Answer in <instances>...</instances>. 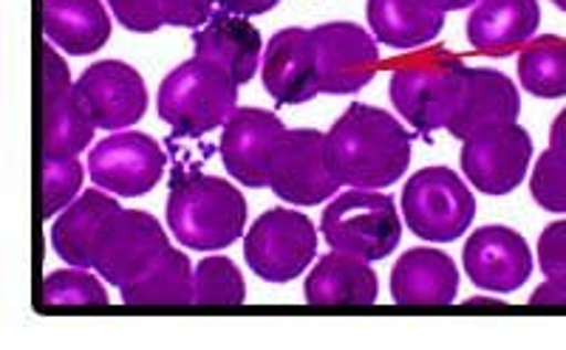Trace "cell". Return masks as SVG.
I'll return each mask as SVG.
<instances>
[{
	"instance_id": "6da1fadb",
	"label": "cell",
	"mask_w": 566,
	"mask_h": 350,
	"mask_svg": "<svg viewBox=\"0 0 566 350\" xmlns=\"http://www.w3.org/2000/svg\"><path fill=\"white\" fill-rule=\"evenodd\" d=\"M411 134L382 108L354 103L326 136V159L343 187L382 190L411 165Z\"/></svg>"
},
{
	"instance_id": "7a4b0ae2",
	"label": "cell",
	"mask_w": 566,
	"mask_h": 350,
	"mask_svg": "<svg viewBox=\"0 0 566 350\" xmlns=\"http://www.w3.org/2000/svg\"><path fill=\"white\" fill-rule=\"evenodd\" d=\"M168 223L187 248H227L244 235L247 198L230 181L179 167L170 181Z\"/></svg>"
},
{
	"instance_id": "3957f363",
	"label": "cell",
	"mask_w": 566,
	"mask_h": 350,
	"mask_svg": "<svg viewBox=\"0 0 566 350\" xmlns=\"http://www.w3.org/2000/svg\"><path fill=\"white\" fill-rule=\"evenodd\" d=\"M464 71L468 65L448 49H428L397 60L388 83L394 108L419 136L448 128L462 99Z\"/></svg>"
},
{
	"instance_id": "277c9868",
	"label": "cell",
	"mask_w": 566,
	"mask_h": 350,
	"mask_svg": "<svg viewBox=\"0 0 566 350\" xmlns=\"http://www.w3.org/2000/svg\"><path fill=\"white\" fill-rule=\"evenodd\" d=\"M235 79L219 65L193 57L174 68L159 85L156 108L174 128V136L199 139L216 128H224L232 110L239 108Z\"/></svg>"
},
{
	"instance_id": "5b68a950",
	"label": "cell",
	"mask_w": 566,
	"mask_h": 350,
	"mask_svg": "<svg viewBox=\"0 0 566 350\" xmlns=\"http://www.w3.org/2000/svg\"><path fill=\"white\" fill-rule=\"evenodd\" d=\"M321 232L335 252L360 257V261H386L402 241V221L397 204L386 192L354 190L326 206Z\"/></svg>"
},
{
	"instance_id": "8992f818",
	"label": "cell",
	"mask_w": 566,
	"mask_h": 350,
	"mask_svg": "<svg viewBox=\"0 0 566 350\" xmlns=\"http://www.w3.org/2000/svg\"><path fill=\"white\" fill-rule=\"evenodd\" d=\"M402 215L422 241L453 243L476 218V198L448 167H424L402 190Z\"/></svg>"
},
{
	"instance_id": "52a82bcc",
	"label": "cell",
	"mask_w": 566,
	"mask_h": 350,
	"mask_svg": "<svg viewBox=\"0 0 566 350\" xmlns=\"http://www.w3.org/2000/svg\"><path fill=\"white\" fill-rule=\"evenodd\" d=\"M317 255V230L310 215L297 210L264 212L244 237V257L266 283H290L306 272Z\"/></svg>"
},
{
	"instance_id": "ba28073f",
	"label": "cell",
	"mask_w": 566,
	"mask_h": 350,
	"mask_svg": "<svg viewBox=\"0 0 566 350\" xmlns=\"http://www.w3.org/2000/svg\"><path fill=\"white\" fill-rule=\"evenodd\" d=\"M40 139L43 159H77L94 139L97 125L85 114L77 96V83L57 54V45L43 43V79H40Z\"/></svg>"
},
{
	"instance_id": "9c48e42d",
	"label": "cell",
	"mask_w": 566,
	"mask_h": 350,
	"mask_svg": "<svg viewBox=\"0 0 566 350\" xmlns=\"http://www.w3.org/2000/svg\"><path fill=\"white\" fill-rule=\"evenodd\" d=\"M326 159V136L315 128L286 130L272 156L270 190L295 206H317L340 192Z\"/></svg>"
},
{
	"instance_id": "30bf717a",
	"label": "cell",
	"mask_w": 566,
	"mask_h": 350,
	"mask_svg": "<svg viewBox=\"0 0 566 350\" xmlns=\"http://www.w3.org/2000/svg\"><path fill=\"white\" fill-rule=\"evenodd\" d=\"M168 156L159 141L139 130H123L99 141L88 156L94 184L119 198H139L159 184Z\"/></svg>"
},
{
	"instance_id": "8fae6325",
	"label": "cell",
	"mask_w": 566,
	"mask_h": 350,
	"mask_svg": "<svg viewBox=\"0 0 566 350\" xmlns=\"http://www.w3.org/2000/svg\"><path fill=\"white\" fill-rule=\"evenodd\" d=\"M317 52V79L321 94H357L374 79L380 68L377 38L357 23L335 20L312 29Z\"/></svg>"
},
{
	"instance_id": "7c38bea8",
	"label": "cell",
	"mask_w": 566,
	"mask_h": 350,
	"mask_svg": "<svg viewBox=\"0 0 566 350\" xmlns=\"http://www.w3.org/2000/svg\"><path fill=\"white\" fill-rule=\"evenodd\" d=\"M464 176L484 195H507L522 184L533 161V139L518 125L488 130L462 145Z\"/></svg>"
},
{
	"instance_id": "4fadbf2b",
	"label": "cell",
	"mask_w": 566,
	"mask_h": 350,
	"mask_svg": "<svg viewBox=\"0 0 566 350\" xmlns=\"http://www.w3.org/2000/svg\"><path fill=\"white\" fill-rule=\"evenodd\" d=\"M77 96L91 121L103 130H128L148 110V88L123 60L94 63L77 79Z\"/></svg>"
},
{
	"instance_id": "5bb4252c",
	"label": "cell",
	"mask_w": 566,
	"mask_h": 350,
	"mask_svg": "<svg viewBox=\"0 0 566 350\" xmlns=\"http://www.w3.org/2000/svg\"><path fill=\"white\" fill-rule=\"evenodd\" d=\"M286 128L272 110L235 108L221 134V161L239 184L261 190L270 187L272 156Z\"/></svg>"
},
{
	"instance_id": "9a60e30c",
	"label": "cell",
	"mask_w": 566,
	"mask_h": 350,
	"mask_svg": "<svg viewBox=\"0 0 566 350\" xmlns=\"http://www.w3.org/2000/svg\"><path fill=\"white\" fill-rule=\"evenodd\" d=\"M168 248V235L150 212L123 210L105 237L94 272L111 286L123 288L148 272Z\"/></svg>"
},
{
	"instance_id": "2e32d148",
	"label": "cell",
	"mask_w": 566,
	"mask_h": 350,
	"mask_svg": "<svg viewBox=\"0 0 566 350\" xmlns=\"http://www.w3.org/2000/svg\"><path fill=\"white\" fill-rule=\"evenodd\" d=\"M464 272L484 291H518L533 274V252L510 226H482L464 243Z\"/></svg>"
},
{
	"instance_id": "e0dca14e",
	"label": "cell",
	"mask_w": 566,
	"mask_h": 350,
	"mask_svg": "<svg viewBox=\"0 0 566 350\" xmlns=\"http://www.w3.org/2000/svg\"><path fill=\"white\" fill-rule=\"evenodd\" d=\"M261 79L277 105L312 103L321 94L312 32L292 26L272 34L261 60Z\"/></svg>"
},
{
	"instance_id": "ac0fdd59",
	"label": "cell",
	"mask_w": 566,
	"mask_h": 350,
	"mask_svg": "<svg viewBox=\"0 0 566 350\" xmlns=\"http://www.w3.org/2000/svg\"><path fill=\"white\" fill-rule=\"evenodd\" d=\"M518 114H522V96L507 74L493 68H468L462 99L453 110L448 134L459 141H468L488 130L515 125Z\"/></svg>"
},
{
	"instance_id": "d6986e66",
	"label": "cell",
	"mask_w": 566,
	"mask_h": 350,
	"mask_svg": "<svg viewBox=\"0 0 566 350\" xmlns=\"http://www.w3.org/2000/svg\"><path fill=\"white\" fill-rule=\"evenodd\" d=\"M123 206L99 190H85L52 226V246L69 266L94 268Z\"/></svg>"
},
{
	"instance_id": "ffe728a7",
	"label": "cell",
	"mask_w": 566,
	"mask_h": 350,
	"mask_svg": "<svg viewBox=\"0 0 566 350\" xmlns=\"http://www.w3.org/2000/svg\"><path fill=\"white\" fill-rule=\"evenodd\" d=\"M459 291V268L439 248H411L391 272V297L402 308H444Z\"/></svg>"
},
{
	"instance_id": "44dd1931",
	"label": "cell",
	"mask_w": 566,
	"mask_h": 350,
	"mask_svg": "<svg viewBox=\"0 0 566 350\" xmlns=\"http://www.w3.org/2000/svg\"><path fill=\"white\" fill-rule=\"evenodd\" d=\"M538 0H479L468 20V40L488 57H507L538 32Z\"/></svg>"
},
{
	"instance_id": "7402d4cb",
	"label": "cell",
	"mask_w": 566,
	"mask_h": 350,
	"mask_svg": "<svg viewBox=\"0 0 566 350\" xmlns=\"http://www.w3.org/2000/svg\"><path fill=\"white\" fill-rule=\"evenodd\" d=\"M196 57L219 65L227 71L235 85H247L255 77L258 65L264 60L261 54V32L250 20L232 12H216L207 26L193 38Z\"/></svg>"
},
{
	"instance_id": "603a6c76",
	"label": "cell",
	"mask_w": 566,
	"mask_h": 350,
	"mask_svg": "<svg viewBox=\"0 0 566 350\" xmlns=\"http://www.w3.org/2000/svg\"><path fill=\"white\" fill-rule=\"evenodd\" d=\"M303 297L315 308H366L380 297V280L368 261L332 252L321 257L315 272L303 283Z\"/></svg>"
},
{
	"instance_id": "cb8c5ba5",
	"label": "cell",
	"mask_w": 566,
	"mask_h": 350,
	"mask_svg": "<svg viewBox=\"0 0 566 350\" xmlns=\"http://www.w3.org/2000/svg\"><path fill=\"white\" fill-rule=\"evenodd\" d=\"M43 34L71 57L97 54L111 38L103 0H43Z\"/></svg>"
},
{
	"instance_id": "d4e9b609",
	"label": "cell",
	"mask_w": 566,
	"mask_h": 350,
	"mask_svg": "<svg viewBox=\"0 0 566 350\" xmlns=\"http://www.w3.org/2000/svg\"><path fill=\"white\" fill-rule=\"evenodd\" d=\"M368 26L391 49H417L431 43L444 26V9L431 0H368Z\"/></svg>"
},
{
	"instance_id": "484cf974",
	"label": "cell",
	"mask_w": 566,
	"mask_h": 350,
	"mask_svg": "<svg viewBox=\"0 0 566 350\" xmlns=\"http://www.w3.org/2000/svg\"><path fill=\"white\" fill-rule=\"evenodd\" d=\"M193 266L185 252L170 246L148 272L119 288L130 308H185L193 306Z\"/></svg>"
},
{
	"instance_id": "4316f807",
	"label": "cell",
	"mask_w": 566,
	"mask_h": 350,
	"mask_svg": "<svg viewBox=\"0 0 566 350\" xmlns=\"http://www.w3.org/2000/svg\"><path fill=\"white\" fill-rule=\"evenodd\" d=\"M518 79L538 99L566 96V40L555 34L535 38L518 57Z\"/></svg>"
},
{
	"instance_id": "83f0119b",
	"label": "cell",
	"mask_w": 566,
	"mask_h": 350,
	"mask_svg": "<svg viewBox=\"0 0 566 350\" xmlns=\"http://www.w3.org/2000/svg\"><path fill=\"white\" fill-rule=\"evenodd\" d=\"M74 308H108V291L88 268L71 266L45 274L40 288V311H74Z\"/></svg>"
},
{
	"instance_id": "f1b7e54d",
	"label": "cell",
	"mask_w": 566,
	"mask_h": 350,
	"mask_svg": "<svg viewBox=\"0 0 566 350\" xmlns=\"http://www.w3.org/2000/svg\"><path fill=\"white\" fill-rule=\"evenodd\" d=\"M247 299L244 274L230 257H205L193 274V306H241Z\"/></svg>"
},
{
	"instance_id": "f546056e",
	"label": "cell",
	"mask_w": 566,
	"mask_h": 350,
	"mask_svg": "<svg viewBox=\"0 0 566 350\" xmlns=\"http://www.w3.org/2000/svg\"><path fill=\"white\" fill-rule=\"evenodd\" d=\"M43 181V221H52L63 206H69L80 195L85 181V167L77 159H43L40 165Z\"/></svg>"
},
{
	"instance_id": "4dcf8cb0",
	"label": "cell",
	"mask_w": 566,
	"mask_h": 350,
	"mask_svg": "<svg viewBox=\"0 0 566 350\" xmlns=\"http://www.w3.org/2000/svg\"><path fill=\"white\" fill-rule=\"evenodd\" d=\"M530 192H533L535 204L547 212H566V153L549 147L547 153L538 156Z\"/></svg>"
},
{
	"instance_id": "1f68e13d",
	"label": "cell",
	"mask_w": 566,
	"mask_h": 350,
	"mask_svg": "<svg viewBox=\"0 0 566 350\" xmlns=\"http://www.w3.org/2000/svg\"><path fill=\"white\" fill-rule=\"evenodd\" d=\"M108 7L114 18L130 32L150 34L168 26L165 12H161V0H108Z\"/></svg>"
},
{
	"instance_id": "d6a6232c",
	"label": "cell",
	"mask_w": 566,
	"mask_h": 350,
	"mask_svg": "<svg viewBox=\"0 0 566 350\" xmlns=\"http://www.w3.org/2000/svg\"><path fill=\"white\" fill-rule=\"evenodd\" d=\"M538 266L547 280L566 283V221L549 223L538 237Z\"/></svg>"
},
{
	"instance_id": "836d02e7",
	"label": "cell",
	"mask_w": 566,
	"mask_h": 350,
	"mask_svg": "<svg viewBox=\"0 0 566 350\" xmlns=\"http://www.w3.org/2000/svg\"><path fill=\"white\" fill-rule=\"evenodd\" d=\"M216 0H161V12L168 26L196 29L212 18Z\"/></svg>"
},
{
	"instance_id": "e575fe53",
	"label": "cell",
	"mask_w": 566,
	"mask_h": 350,
	"mask_svg": "<svg viewBox=\"0 0 566 350\" xmlns=\"http://www.w3.org/2000/svg\"><path fill=\"white\" fill-rule=\"evenodd\" d=\"M530 306L535 308H566V283L547 280L535 288Z\"/></svg>"
},
{
	"instance_id": "d590c367",
	"label": "cell",
	"mask_w": 566,
	"mask_h": 350,
	"mask_svg": "<svg viewBox=\"0 0 566 350\" xmlns=\"http://www.w3.org/2000/svg\"><path fill=\"white\" fill-rule=\"evenodd\" d=\"M281 0H219V7L224 12L241 14V18H252V14H266L277 7Z\"/></svg>"
},
{
	"instance_id": "8d00e7d4",
	"label": "cell",
	"mask_w": 566,
	"mask_h": 350,
	"mask_svg": "<svg viewBox=\"0 0 566 350\" xmlns=\"http://www.w3.org/2000/svg\"><path fill=\"white\" fill-rule=\"evenodd\" d=\"M549 147L558 153H566V108L555 116L553 128H549Z\"/></svg>"
},
{
	"instance_id": "74e56055",
	"label": "cell",
	"mask_w": 566,
	"mask_h": 350,
	"mask_svg": "<svg viewBox=\"0 0 566 350\" xmlns=\"http://www.w3.org/2000/svg\"><path fill=\"white\" fill-rule=\"evenodd\" d=\"M464 308L468 311H479V308H490V311H502L504 303H499V299H488V297H473L464 303Z\"/></svg>"
},
{
	"instance_id": "f35d334b",
	"label": "cell",
	"mask_w": 566,
	"mask_h": 350,
	"mask_svg": "<svg viewBox=\"0 0 566 350\" xmlns=\"http://www.w3.org/2000/svg\"><path fill=\"white\" fill-rule=\"evenodd\" d=\"M433 7L444 9V12H457V9H468L473 7V3H479V0H431Z\"/></svg>"
},
{
	"instance_id": "ab89813d",
	"label": "cell",
	"mask_w": 566,
	"mask_h": 350,
	"mask_svg": "<svg viewBox=\"0 0 566 350\" xmlns=\"http://www.w3.org/2000/svg\"><path fill=\"white\" fill-rule=\"evenodd\" d=\"M553 3L560 9V12H566V0H553Z\"/></svg>"
}]
</instances>
